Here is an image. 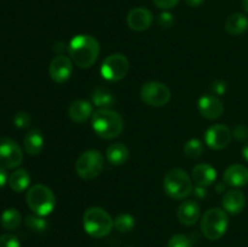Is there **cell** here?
Instances as JSON below:
<instances>
[{
  "instance_id": "1",
  "label": "cell",
  "mask_w": 248,
  "mask_h": 247,
  "mask_svg": "<svg viewBox=\"0 0 248 247\" xmlns=\"http://www.w3.org/2000/svg\"><path fill=\"white\" fill-rule=\"evenodd\" d=\"M70 60L79 68H90L96 63L101 52V46L94 36L79 34L70 40L68 46Z\"/></svg>"
},
{
  "instance_id": "2",
  "label": "cell",
  "mask_w": 248,
  "mask_h": 247,
  "mask_svg": "<svg viewBox=\"0 0 248 247\" xmlns=\"http://www.w3.org/2000/svg\"><path fill=\"white\" fill-rule=\"evenodd\" d=\"M91 125L97 136L104 139H113L124 131V119L111 109H98L92 114Z\"/></svg>"
},
{
  "instance_id": "3",
  "label": "cell",
  "mask_w": 248,
  "mask_h": 247,
  "mask_svg": "<svg viewBox=\"0 0 248 247\" xmlns=\"http://www.w3.org/2000/svg\"><path fill=\"white\" fill-rule=\"evenodd\" d=\"M82 225L90 236L101 239L110 234L114 228V220L106 210L94 206L85 211Z\"/></svg>"
},
{
  "instance_id": "4",
  "label": "cell",
  "mask_w": 248,
  "mask_h": 247,
  "mask_svg": "<svg viewBox=\"0 0 248 247\" xmlns=\"http://www.w3.org/2000/svg\"><path fill=\"white\" fill-rule=\"evenodd\" d=\"M165 193L174 200L186 199L193 191V182L190 176L183 169H172L164 177Z\"/></svg>"
},
{
  "instance_id": "5",
  "label": "cell",
  "mask_w": 248,
  "mask_h": 247,
  "mask_svg": "<svg viewBox=\"0 0 248 247\" xmlns=\"http://www.w3.org/2000/svg\"><path fill=\"white\" fill-rule=\"evenodd\" d=\"M27 205L35 215L45 217L52 213L56 207V196L48 186L35 184L28 189L26 195Z\"/></svg>"
},
{
  "instance_id": "6",
  "label": "cell",
  "mask_w": 248,
  "mask_h": 247,
  "mask_svg": "<svg viewBox=\"0 0 248 247\" xmlns=\"http://www.w3.org/2000/svg\"><path fill=\"white\" fill-rule=\"evenodd\" d=\"M229 227V217L227 211L222 208H210L206 211L201 219V232L208 240H219L224 236Z\"/></svg>"
},
{
  "instance_id": "7",
  "label": "cell",
  "mask_w": 248,
  "mask_h": 247,
  "mask_svg": "<svg viewBox=\"0 0 248 247\" xmlns=\"http://www.w3.org/2000/svg\"><path fill=\"white\" fill-rule=\"evenodd\" d=\"M104 167V156L99 150H86L77 160L75 170L80 178L91 181L101 174Z\"/></svg>"
},
{
  "instance_id": "8",
  "label": "cell",
  "mask_w": 248,
  "mask_h": 247,
  "mask_svg": "<svg viewBox=\"0 0 248 247\" xmlns=\"http://www.w3.org/2000/svg\"><path fill=\"white\" fill-rule=\"evenodd\" d=\"M130 62L127 57L121 53H113L103 61L101 74L108 81H120L127 75Z\"/></svg>"
},
{
  "instance_id": "9",
  "label": "cell",
  "mask_w": 248,
  "mask_h": 247,
  "mask_svg": "<svg viewBox=\"0 0 248 247\" xmlns=\"http://www.w3.org/2000/svg\"><path fill=\"white\" fill-rule=\"evenodd\" d=\"M140 98L148 106L164 107L171 99V91L162 82L148 81L140 89Z\"/></svg>"
},
{
  "instance_id": "10",
  "label": "cell",
  "mask_w": 248,
  "mask_h": 247,
  "mask_svg": "<svg viewBox=\"0 0 248 247\" xmlns=\"http://www.w3.org/2000/svg\"><path fill=\"white\" fill-rule=\"evenodd\" d=\"M23 161V152L15 140L0 137V166L6 170L16 169Z\"/></svg>"
},
{
  "instance_id": "11",
  "label": "cell",
  "mask_w": 248,
  "mask_h": 247,
  "mask_svg": "<svg viewBox=\"0 0 248 247\" xmlns=\"http://www.w3.org/2000/svg\"><path fill=\"white\" fill-rule=\"evenodd\" d=\"M232 131L228 126L217 124L213 125L206 131L205 133V142L211 149L220 150L227 148L232 142Z\"/></svg>"
},
{
  "instance_id": "12",
  "label": "cell",
  "mask_w": 248,
  "mask_h": 247,
  "mask_svg": "<svg viewBox=\"0 0 248 247\" xmlns=\"http://www.w3.org/2000/svg\"><path fill=\"white\" fill-rule=\"evenodd\" d=\"M51 79L57 84L68 81L73 74V61L64 55H58L51 61L48 67Z\"/></svg>"
},
{
  "instance_id": "13",
  "label": "cell",
  "mask_w": 248,
  "mask_h": 247,
  "mask_svg": "<svg viewBox=\"0 0 248 247\" xmlns=\"http://www.w3.org/2000/svg\"><path fill=\"white\" fill-rule=\"evenodd\" d=\"M198 109L201 116L208 120H216L220 118L224 111L223 102L213 94H205L198 102Z\"/></svg>"
},
{
  "instance_id": "14",
  "label": "cell",
  "mask_w": 248,
  "mask_h": 247,
  "mask_svg": "<svg viewBox=\"0 0 248 247\" xmlns=\"http://www.w3.org/2000/svg\"><path fill=\"white\" fill-rule=\"evenodd\" d=\"M153 14L145 7H135L127 15V24L132 31H144L152 26Z\"/></svg>"
},
{
  "instance_id": "15",
  "label": "cell",
  "mask_w": 248,
  "mask_h": 247,
  "mask_svg": "<svg viewBox=\"0 0 248 247\" xmlns=\"http://www.w3.org/2000/svg\"><path fill=\"white\" fill-rule=\"evenodd\" d=\"M223 210L232 215H239L246 206V196L239 189H230L223 196Z\"/></svg>"
},
{
  "instance_id": "16",
  "label": "cell",
  "mask_w": 248,
  "mask_h": 247,
  "mask_svg": "<svg viewBox=\"0 0 248 247\" xmlns=\"http://www.w3.org/2000/svg\"><path fill=\"white\" fill-rule=\"evenodd\" d=\"M223 182L227 185L240 188L248 184V169L244 165L235 164L228 167L223 174Z\"/></svg>"
},
{
  "instance_id": "17",
  "label": "cell",
  "mask_w": 248,
  "mask_h": 247,
  "mask_svg": "<svg viewBox=\"0 0 248 247\" xmlns=\"http://www.w3.org/2000/svg\"><path fill=\"white\" fill-rule=\"evenodd\" d=\"M201 216L200 206L196 201L193 200H186L181 203L178 207V212H177V217L178 220L183 225L190 227L194 225L199 220Z\"/></svg>"
},
{
  "instance_id": "18",
  "label": "cell",
  "mask_w": 248,
  "mask_h": 247,
  "mask_svg": "<svg viewBox=\"0 0 248 247\" xmlns=\"http://www.w3.org/2000/svg\"><path fill=\"white\" fill-rule=\"evenodd\" d=\"M191 178L198 185L210 186L217 179V171L208 164H198L191 171Z\"/></svg>"
},
{
  "instance_id": "19",
  "label": "cell",
  "mask_w": 248,
  "mask_h": 247,
  "mask_svg": "<svg viewBox=\"0 0 248 247\" xmlns=\"http://www.w3.org/2000/svg\"><path fill=\"white\" fill-rule=\"evenodd\" d=\"M92 114H93V104L85 99L74 101L68 109V115L72 121L77 124L85 123L90 116H92Z\"/></svg>"
},
{
  "instance_id": "20",
  "label": "cell",
  "mask_w": 248,
  "mask_h": 247,
  "mask_svg": "<svg viewBox=\"0 0 248 247\" xmlns=\"http://www.w3.org/2000/svg\"><path fill=\"white\" fill-rule=\"evenodd\" d=\"M23 147L24 150L28 153L29 155H38L40 154L41 150L44 148V136L36 128L28 131L23 139Z\"/></svg>"
},
{
  "instance_id": "21",
  "label": "cell",
  "mask_w": 248,
  "mask_h": 247,
  "mask_svg": "<svg viewBox=\"0 0 248 247\" xmlns=\"http://www.w3.org/2000/svg\"><path fill=\"white\" fill-rule=\"evenodd\" d=\"M107 160L110 162L111 165L115 166H120L124 165L128 159V149L125 144L123 143H113L107 148L106 152Z\"/></svg>"
},
{
  "instance_id": "22",
  "label": "cell",
  "mask_w": 248,
  "mask_h": 247,
  "mask_svg": "<svg viewBox=\"0 0 248 247\" xmlns=\"http://www.w3.org/2000/svg\"><path fill=\"white\" fill-rule=\"evenodd\" d=\"M248 29V18L242 14H232L225 21V31L230 35H241Z\"/></svg>"
},
{
  "instance_id": "23",
  "label": "cell",
  "mask_w": 248,
  "mask_h": 247,
  "mask_svg": "<svg viewBox=\"0 0 248 247\" xmlns=\"http://www.w3.org/2000/svg\"><path fill=\"white\" fill-rule=\"evenodd\" d=\"M115 102V96L107 87H97L92 94V104L99 109H110Z\"/></svg>"
},
{
  "instance_id": "24",
  "label": "cell",
  "mask_w": 248,
  "mask_h": 247,
  "mask_svg": "<svg viewBox=\"0 0 248 247\" xmlns=\"http://www.w3.org/2000/svg\"><path fill=\"white\" fill-rule=\"evenodd\" d=\"M31 184V176L24 169H18L12 172L9 177V185L16 193L24 191Z\"/></svg>"
},
{
  "instance_id": "25",
  "label": "cell",
  "mask_w": 248,
  "mask_h": 247,
  "mask_svg": "<svg viewBox=\"0 0 248 247\" xmlns=\"http://www.w3.org/2000/svg\"><path fill=\"white\" fill-rule=\"evenodd\" d=\"M0 222L4 229L6 230H16L21 225L22 216L16 208H7L1 213Z\"/></svg>"
},
{
  "instance_id": "26",
  "label": "cell",
  "mask_w": 248,
  "mask_h": 247,
  "mask_svg": "<svg viewBox=\"0 0 248 247\" xmlns=\"http://www.w3.org/2000/svg\"><path fill=\"white\" fill-rule=\"evenodd\" d=\"M136 219L133 216L128 213H121L114 220V227L120 232H128L135 228Z\"/></svg>"
},
{
  "instance_id": "27",
  "label": "cell",
  "mask_w": 248,
  "mask_h": 247,
  "mask_svg": "<svg viewBox=\"0 0 248 247\" xmlns=\"http://www.w3.org/2000/svg\"><path fill=\"white\" fill-rule=\"evenodd\" d=\"M183 150L186 156H188L189 159H198V157H200L202 155L203 144L198 138H191V139H189L184 144Z\"/></svg>"
},
{
  "instance_id": "28",
  "label": "cell",
  "mask_w": 248,
  "mask_h": 247,
  "mask_svg": "<svg viewBox=\"0 0 248 247\" xmlns=\"http://www.w3.org/2000/svg\"><path fill=\"white\" fill-rule=\"evenodd\" d=\"M27 227L34 232H44L48 228L47 220L44 219L41 216L38 215H29L24 219Z\"/></svg>"
},
{
  "instance_id": "29",
  "label": "cell",
  "mask_w": 248,
  "mask_h": 247,
  "mask_svg": "<svg viewBox=\"0 0 248 247\" xmlns=\"http://www.w3.org/2000/svg\"><path fill=\"white\" fill-rule=\"evenodd\" d=\"M167 247H193V242L186 235L176 234L169 240Z\"/></svg>"
},
{
  "instance_id": "30",
  "label": "cell",
  "mask_w": 248,
  "mask_h": 247,
  "mask_svg": "<svg viewBox=\"0 0 248 247\" xmlns=\"http://www.w3.org/2000/svg\"><path fill=\"white\" fill-rule=\"evenodd\" d=\"M31 123V118L26 111H18L14 118V124L18 128H27Z\"/></svg>"
},
{
  "instance_id": "31",
  "label": "cell",
  "mask_w": 248,
  "mask_h": 247,
  "mask_svg": "<svg viewBox=\"0 0 248 247\" xmlns=\"http://www.w3.org/2000/svg\"><path fill=\"white\" fill-rule=\"evenodd\" d=\"M0 247H21L19 240L14 234L0 235Z\"/></svg>"
},
{
  "instance_id": "32",
  "label": "cell",
  "mask_w": 248,
  "mask_h": 247,
  "mask_svg": "<svg viewBox=\"0 0 248 247\" xmlns=\"http://www.w3.org/2000/svg\"><path fill=\"white\" fill-rule=\"evenodd\" d=\"M157 23L162 28H171L174 24V17L171 12L164 11L157 16Z\"/></svg>"
},
{
  "instance_id": "33",
  "label": "cell",
  "mask_w": 248,
  "mask_h": 247,
  "mask_svg": "<svg viewBox=\"0 0 248 247\" xmlns=\"http://www.w3.org/2000/svg\"><path fill=\"white\" fill-rule=\"evenodd\" d=\"M211 90H212L213 93L217 94V96H223V94L227 92L228 85L224 80H216V81H213L212 85H211Z\"/></svg>"
},
{
  "instance_id": "34",
  "label": "cell",
  "mask_w": 248,
  "mask_h": 247,
  "mask_svg": "<svg viewBox=\"0 0 248 247\" xmlns=\"http://www.w3.org/2000/svg\"><path fill=\"white\" fill-rule=\"evenodd\" d=\"M232 135H234V137L236 138L237 140L244 142V140H246L248 138V127L246 125H242V124L236 125L235 126L234 131H232Z\"/></svg>"
},
{
  "instance_id": "35",
  "label": "cell",
  "mask_w": 248,
  "mask_h": 247,
  "mask_svg": "<svg viewBox=\"0 0 248 247\" xmlns=\"http://www.w3.org/2000/svg\"><path fill=\"white\" fill-rule=\"evenodd\" d=\"M153 1H154L155 6L167 11V10H171L173 9L174 6H177L179 0H153Z\"/></svg>"
},
{
  "instance_id": "36",
  "label": "cell",
  "mask_w": 248,
  "mask_h": 247,
  "mask_svg": "<svg viewBox=\"0 0 248 247\" xmlns=\"http://www.w3.org/2000/svg\"><path fill=\"white\" fill-rule=\"evenodd\" d=\"M6 183H9V176H7L6 169L0 166V189L5 186Z\"/></svg>"
},
{
  "instance_id": "37",
  "label": "cell",
  "mask_w": 248,
  "mask_h": 247,
  "mask_svg": "<svg viewBox=\"0 0 248 247\" xmlns=\"http://www.w3.org/2000/svg\"><path fill=\"white\" fill-rule=\"evenodd\" d=\"M186 5L191 7H199L200 5H202L205 2V0H184Z\"/></svg>"
},
{
  "instance_id": "38",
  "label": "cell",
  "mask_w": 248,
  "mask_h": 247,
  "mask_svg": "<svg viewBox=\"0 0 248 247\" xmlns=\"http://www.w3.org/2000/svg\"><path fill=\"white\" fill-rule=\"evenodd\" d=\"M242 155H244L245 160L248 162V143L244 147V149H242Z\"/></svg>"
},
{
  "instance_id": "39",
  "label": "cell",
  "mask_w": 248,
  "mask_h": 247,
  "mask_svg": "<svg viewBox=\"0 0 248 247\" xmlns=\"http://www.w3.org/2000/svg\"><path fill=\"white\" fill-rule=\"evenodd\" d=\"M242 6H244V10L248 14V0H242Z\"/></svg>"
}]
</instances>
